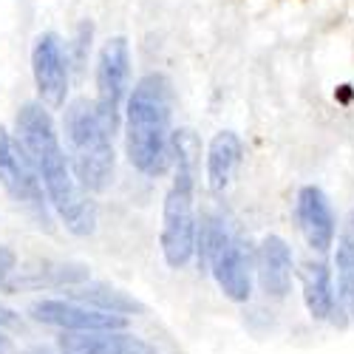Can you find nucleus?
<instances>
[{
  "label": "nucleus",
  "mask_w": 354,
  "mask_h": 354,
  "mask_svg": "<svg viewBox=\"0 0 354 354\" xmlns=\"http://www.w3.org/2000/svg\"><path fill=\"white\" fill-rule=\"evenodd\" d=\"M17 139L32 162L48 204L74 235H91L97 227V207L80 187L68 153L54 131L48 111L40 102H26L17 113Z\"/></svg>",
  "instance_id": "1"
},
{
  "label": "nucleus",
  "mask_w": 354,
  "mask_h": 354,
  "mask_svg": "<svg viewBox=\"0 0 354 354\" xmlns=\"http://www.w3.org/2000/svg\"><path fill=\"white\" fill-rule=\"evenodd\" d=\"M170 108L173 88L165 74H145L125 102V151L145 176H162L173 165Z\"/></svg>",
  "instance_id": "2"
},
{
  "label": "nucleus",
  "mask_w": 354,
  "mask_h": 354,
  "mask_svg": "<svg viewBox=\"0 0 354 354\" xmlns=\"http://www.w3.org/2000/svg\"><path fill=\"white\" fill-rule=\"evenodd\" d=\"M196 136L190 131L173 133V165L176 179L165 196L162 213V252L173 270H182L196 255L198 221L193 213V185H196Z\"/></svg>",
  "instance_id": "3"
},
{
  "label": "nucleus",
  "mask_w": 354,
  "mask_h": 354,
  "mask_svg": "<svg viewBox=\"0 0 354 354\" xmlns=\"http://www.w3.org/2000/svg\"><path fill=\"white\" fill-rule=\"evenodd\" d=\"M66 145L68 162L85 193H100L113 179V145L111 131L102 122L97 102L77 100L66 111Z\"/></svg>",
  "instance_id": "4"
},
{
  "label": "nucleus",
  "mask_w": 354,
  "mask_h": 354,
  "mask_svg": "<svg viewBox=\"0 0 354 354\" xmlns=\"http://www.w3.org/2000/svg\"><path fill=\"white\" fill-rule=\"evenodd\" d=\"M196 252H198V263L213 272L218 289L230 301L235 304L250 301L255 258L250 252V244L221 216L207 213L201 218Z\"/></svg>",
  "instance_id": "5"
},
{
  "label": "nucleus",
  "mask_w": 354,
  "mask_h": 354,
  "mask_svg": "<svg viewBox=\"0 0 354 354\" xmlns=\"http://www.w3.org/2000/svg\"><path fill=\"white\" fill-rule=\"evenodd\" d=\"M0 185L6 193L20 204V207L35 216L40 227L51 230V213H48V196L37 179V173L28 162L20 139H12L6 128L0 125Z\"/></svg>",
  "instance_id": "6"
},
{
  "label": "nucleus",
  "mask_w": 354,
  "mask_h": 354,
  "mask_svg": "<svg viewBox=\"0 0 354 354\" xmlns=\"http://www.w3.org/2000/svg\"><path fill=\"white\" fill-rule=\"evenodd\" d=\"M131 80V48L125 37H111L97 60V111L111 133L120 125V111Z\"/></svg>",
  "instance_id": "7"
},
{
  "label": "nucleus",
  "mask_w": 354,
  "mask_h": 354,
  "mask_svg": "<svg viewBox=\"0 0 354 354\" xmlns=\"http://www.w3.org/2000/svg\"><path fill=\"white\" fill-rule=\"evenodd\" d=\"M37 323L63 329V335H82V332H125L128 317L108 315L91 306H82L74 301H35L28 306Z\"/></svg>",
  "instance_id": "8"
},
{
  "label": "nucleus",
  "mask_w": 354,
  "mask_h": 354,
  "mask_svg": "<svg viewBox=\"0 0 354 354\" xmlns=\"http://www.w3.org/2000/svg\"><path fill=\"white\" fill-rule=\"evenodd\" d=\"M295 218H298L301 235L309 244V250H315L317 255L332 250L335 235H337V218H335L329 196L320 187L306 185L298 190V198H295Z\"/></svg>",
  "instance_id": "9"
},
{
  "label": "nucleus",
  "mask_w": 354,
  "mask_h": 354,
  "mask_svg": "<svg viewBox=\"0 0 354 354\" xmlns=\"http://www.w3.org/2000/svg\"><path fill=\"white\" fill-rule=\"evenodd\" d=\"M32 71L40 100L51 108L66 102L68 91V54L63 51V43L57 35H40L32 51Z\"/></svg>",
  "instance_id": "10"
},
{
  "label": "nucleus",
  "mask_w": 354,
  "mask_h": 354,
  "mask_svg": "<svg viewBox=\"0 0 354 354\" xmlns=\"http://www.w3.org/2000/svg\"><path fill=\"white\" fill-rule=\"evenodd\" d=\"M255 275L258 286L267 298H286L292 289V275H295V263H292V250L281 235H267L261 241L255 252Z\"/></svg>",
  "instance_id": "11"
},
{
  "label": "nucleus",
  "mask_w": 354,
  "mask_h": 354,
  "mask_svg": "<svg viewBox=\"0 0 354 354\" xmlns=\"http://www.w3.org/2000/svg\"><path fill=\"white\" fill-rule=\"evenodd\" d=\"M60 354H159L147 340L131 332H82L60 335L57 340Z\"/></svg>",
  "instance_id": "12"
},
{
  "label": "nucleus",
  "mask_w": 354,
  "mask_h": 354,
  "mask_svg": "<svg viewBox=\"0 0 354 354\" xmlns=\"http://www.w3.org/2000/svg\"><path fill=\"white\" fill-rule=\"evenodd\" d=\"M241 159H244L241 136L232 133V131L216 133L210 147H207V185H210V190L221 193L224 187H230L235 170L241 167Z\"/></svg>",
  "instance_id": "13"
},
{
  "label": "nucleus",
  "mask_w": 354,
  "mask_h": 354,
  "mask_svg": "<svg viewBox=\"0 0 354 354\" xmlns=\"http://www.w3.org/2000/svg\"><path fill=\"white\" fill-rule=\"evenodd\" d=\"M304 304L315 320H329L337 306V286L332 281V270L326 261L304 263Z\"/></svg>",
  "instance_id": "14"
},
{
  "label": "nucleus",
  "mask_w": 354,
  "mask_h": 354,
  "mask_svg": "<svg viewBox=\"0 0 354 354\" xmlns=\"http://www.w3.org/2000/svg\"><path fill=\"white\" fill-rule=\"evenodd\" d=\"M335 270H337V306L348 320H354V210L348 213L337 235Z\"/></svg>",
  "instance_id": "15"
},
{
  "label": "nucleus",
  "mask_w": 354,
  "mask_h": 354,
  "mask_svg": "<svg viewBox=\"0 0 354 354\" xmlns=\"http://www.w3.org/2000/svg\"><path fill=\"white\" fill-rule=\"evenodd\" d=\"M68 298L74 304H82V306H91V309H100V312H108V315H133V312H142L145 306L139 301H133L131 295L113 289L108 283H88V286H74L68 289Z\"/></svg>",
  "instance_id": "16"
},
{
  "label": "nucleus",
  "mask_w": 354,
  "mask_h": 354,
  "mask_svg": "<svg viewBox=\"0 0 354 354\" xmlns=\"http://www.w3.org/2000/svg\"><path fill=\"white\" fill-rule=\"evenodd\" d=\"M91 37H94V26L88 23V20H82V23L77 26L74 43H71V48H68L71 63H74L77 74H82V68H85V63H88V51H91Z\"/></svg>",
  "instance_id": "17"
},
{
  "label": "nucleus",
  "mask_w": 354,
  "mask_h": 354,
  "mask_svg": "<svg viewBox=\"0 0 354 354\" xmlns=\"http://www.w3.org/2000/svg\"><path fill=\"white\" fill-rule=\"evenodd\" d=\"M17 326H20V315L0 304V329H17Z\"/></svg>",
  "instance_id": "18"
},
{
  "label": "nucleus",
  "mask_w": 354,
  "mask_h": 354,
  "mask_svg": "<svg viewBox=\"0 0 354 354\" xmlns=\"http://www.w3.org/2000/svg\"><path fill=\"white\" fill-rule=\"evenodd\" d=\"M12 270H15V252L6 250V247H0V281H3Z\"/></svg>",
  "instance_id": "19"
},
{
  "label": "nucleus",
  "mask_w": 354,
  "mask_h": 354,
  "mask_svg": "<svg viewBox=\"0 0 354 354\" xmlns=\"http://www.w3.org/2000/svg\"><path fill=\"white\" fill-rule=\"evenodd\" d=\"M23 354H54L51 348H43V346H37V348H28V351H23Z\"/></svg>",
  "instance_id": "20"
},
{
  "label": "nucleus",
  "mask_w": 354,
  "mask_h": 354,
  "mask_svg": "<svg viewBox=\"0 0 354 354\" xmlns=\"http://www.w3.org/2000/svg\"><path fill=\"white\" fill-rule=\"evenodd\" d=\"M0 354H3V337H0Z\"/></svg>",
  "instance_id": "21"
}]
</instances>
